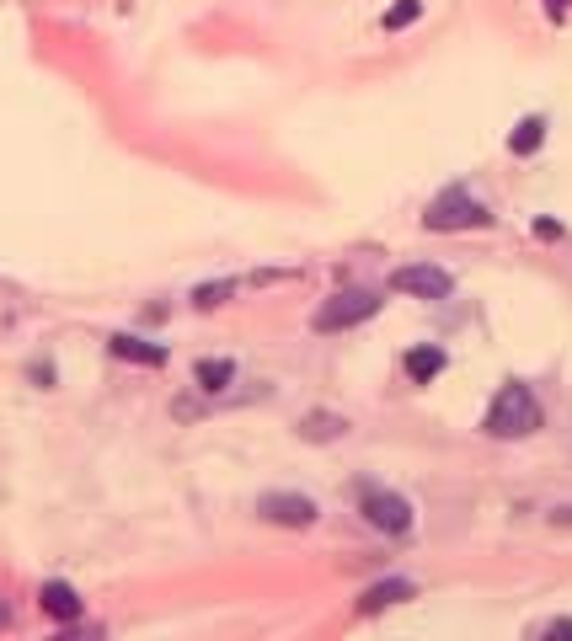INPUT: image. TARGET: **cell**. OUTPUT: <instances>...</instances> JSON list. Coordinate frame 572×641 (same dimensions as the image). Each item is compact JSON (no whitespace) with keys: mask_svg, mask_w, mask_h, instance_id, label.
<instances>
[{"mask_svg":"<svg viewBox=\"0 0 572 641\" xmlns=\"http://www.w3.org/2000/svg\"><path fill=\"white\" fill-rule=\"evenodd\" d=\"M482 428L492 433V439H524V433H535V428H540V401H535V390L519 385V380H508L498 396H492Z\"/></svg>","mask_w":572,"mask_h":641,"instance_id":"cell-1","label":"cell"},{"mask_svg":"<svg viewBox=\"0 0 572 641\" xmlns=\"http://www.w3.org/2000/svg\"><path fill=\"white\" fill-rule=\"evenodd\" d=\"M423 225L428 230H476V225H492V214L466 193V187H444V193L428 203Z\"/></svg>","mask_w":572,"mask_h":641,"instance_id":"cell-2","label":"cell"},{"mask_svg":"<svg viewBox=\"0 0 572 641\" xmlns=\"http://www.w3.org/2000/svg\"><path fill=\"white\" fill-rule=\"evenodd\" d=\"M380 310V300L369 289H348V294H332L327 305L316 310V332H343V326H359Z\"/></svg>","mask_w":572,"mask_h":641,"instance_id":"cell-3","label":"cell"},{"mask_svg":"<svg viewBox=\"0 0 572 641\" xmlns=\"http://www.w3.org/2000/svg\"><path fill=\"white\" fill-rule=\"evenodd\" d=\"M359 508H364V519L385 529V535H407L412 529V508H407V497H396V492H385V487H364L359 492Z\"/></svg>","mask_w":572,"mask_h":641,"instance_id":"cell-4","label":"cell"},{"mask_svg":"<svg viewBox=\"0 0 572 641\" xmlns=\"http://www.w3.org/2000/svg\"><path fill=\"white\" fill-rule=\"evenodd\" d=\"M391 289L396 294H412V300H444L455 289V278L444 268H428V262H412V268H396L391 273Z\"/></svg>","mask_w":572,"mask_h":641,"instance_id":"cell-5","label":"cell"},{"mask_svg":"<svg viewBox=\"0 0 572 641\" xmlns=\"http://www.w3.org/2000/svg\"><path fill=\"white\" fill-rule=\"evenodd\" d=\"M257 508H262V519H268V524H289V529H311L316 524V503H311V497H300V492H268Z\"/></svg>","mask_w":572,"mask_h":641,"instance_id":"cell-6","label":"cell"},{"mask_svg":"<svg viewBox=\"0 0 572 641\" xmlns=\"http://www.w3.org/2000/svg\"><path fill=\"white\" fill-rule=\"evenodd\" d=\"M444 364H450V358H444V348H434V342H428V348H412L407 358H401V369H407V380H412V385L439 380Z\"/></svg>","mask_w":572,"mask_h":641,"instance_id":"cell-7","label":"cell"},{"mask_svg":"<svg viewBox=\"0 0 572 641\" xmlns=\"http://www.w3.org/2000/svg\"><path fill=\"white\" fill-rule=\"evenodd\" d=\"M107 348H113V358H129V364H145V369H161L166 364V348H156V342H139L129 332L107 337Z\"/></svg>","mask_w":572,"mask_h":641,"instance_id":"cell-8","label":"cell"},{"mask_svg":"<svg viewBox=\"0 0 572 641\" xmlns=\"http://www.w3.org/2000/svg\"><path fill=\"white\" fill-rule=\"evenodd\" d=\"M43 609H49L54 620H75L81 615V599H75L70 583H43Z\"/></svg>","mask_w":572,"mask_h":641,"instance_id":"cell-9","label":"cell"},{"mask_svg":"<svg viewBox=\"0 0 572 641\" xmlns=\"http://www.w3.org/2000/svg\"><path fill=\"white\" fill-rule=\"evenodd\" d=\"M401 599H412V583H401V577H396V583H375V588H369L364 593V615H375V609H385V604H401Z\"/></svg>","mask_w":572,"mask_h":641,"instance_id":"cell-10","label":"cell"},{"mask_svg":"<svg viewBox=\"0 0 572 641\" xmlns=\"http://www.w3.org/2000/svg\"><path fill=\"white\" fill-rule=\"evenodd\" d=\"M193 380L204 390H225L230 380H236V364H230V358H204V364L193 369Z\"/></svg>","mask_w":572,"mask_h":641,"instance_id":"cell-11","label":"cell"},{"mask_svg":"<svg viewBox=\"0 0 572 641\" xmlns=\"http://www.w3.org/2000/svg\"><path fill=\"white\" fill-rule=\"evenodd\" d=\"M540 139H546V118H524L519 129L508 134V150H514V155H535Z\"/></svg>","mask_w":572,"mask_h":641,"instance_id":"cell-12","label":"cell"},{"mask_svg":"<svg viewBox=\"0 0 572 641\" xmlns=\"http://www.w3.org/2000/svg\"><path fill=\"white\" fill-rule=\"evenodd\" d=\"M417 17H423V0H401V6H391V11H385V27H391V33H396V27H412Z\"/></svg>","mask_w":572,"mask_h":641,"instance_id":"cell-13","label":"cell"},{"mask_svg":"<svg viewBox=\"0 0 572 641\" xmlns=\"http://www.w3.org/2000/svg\"><path fill=\"white\" fill-rule=\"evenodd\" d=\"M535 236H540V241H556V236H562V225H551V220H540V225H535Z\"/></svg>","mask_w":572,"mask_h":641,"instance_id":"cell-14","label":"cell"},{"mask_svg":"<svg viewBox=\"0 0 572 641\" xmlns=\"http://www.w3.org/2000/svg\"><path fill=\"white\" fill-rule=\"evenodd\" d=\"M567 6H572V0H546V11H551V17H567Z\"/></svg>","mask_w":572,"mask_h":641,"instance_id":"cell-15","label":"cell"},{"mask_svg":"<svg viewBox=\"0 0 572 641\" xmlns=\"http://www.w3.org/2000/svg\"><path fill=\"white\" fill-rule=\"evenodd\" d=\"M546 631H556V636H572V620H551Z\"/></svg>","mask_w":572,"mask_h":641,"instance_id":"cell-16","label":"cell"},{"mask_svg":"<svg viewBox=\"0 0 572 641\" xmlns=\"http://www.w3.org/2000/svg\"><path fill=\"white\" fill-rule=\"evenodd\" d=\"M0 625H6V609H0Z\"/></svg>","mask_w":572,"mask_h":641,"instance_id":"cell-17","label":"cell"}]
</instances>
